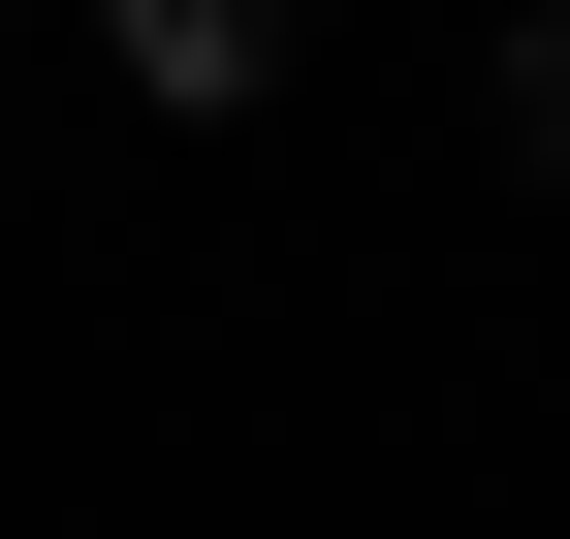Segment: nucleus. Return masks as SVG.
Returning <instances> with one entry per match:
<instances>
[{"mask_svg": "<svg viewBox=\"0 0 570 539\" xmlns=\"http://www.w3.org/2000/svg\"><path fill=\"white\" fill-rule=\"evenodd\" d=\"M127 63H159V96H254V63H285V0H127Z\"/></svg>", "mask_w": 570, "mask_h": 539, "instance_id": "1", "label": "nucleus"}]
</instances>
